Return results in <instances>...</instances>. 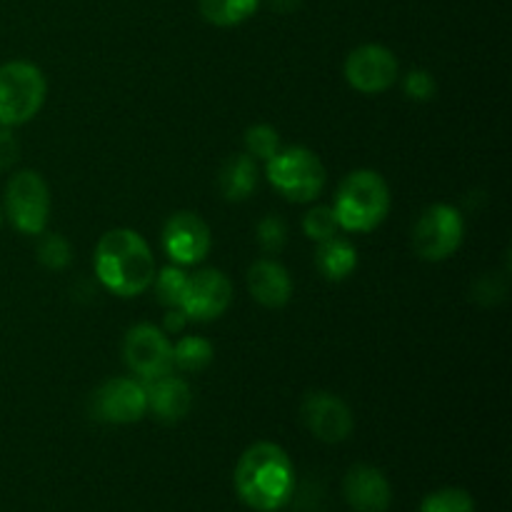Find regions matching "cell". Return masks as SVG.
<instances>
[{
	"instance_id": "25",
	"label": "cell",
	"mask_w": 512,
	"mask_h": 512,
	"mask_svg": "<svg viewBox=\"0 0 512 512\" xmlns=\"http://www.w3.org/2000/svg\"><path fill=\"white\" fill-rule=\"evenodd\" d=\"M38 258L45 268L50 270H63L70 263V245L63 235L50 233L40 240L38 245Z\"/></svg>"
},
{
	"instance_id": "26",
	"label": "cell",
	"mask_w": 512,
	"mask_h": 512,
	"mask_svg": "<svg viewBox=\"0 0 512 512\" xmlns=\"http://www.w3.org/2000/svg\"><path fill=\"white\" fill-rule=\"evenodd\" d=\"M258 240L265 253H280L285 248V240H288V228H285L283 218H278V215H265L258 223Z\"/></svg>"
},
{
	"instance_id": "3",
	"label": "cell",
	"mask_w": 512,
	"mask_h": 512,
	"mask_svg": "<svg viewBox=\"0 0 512 512\" xmlns=\"http://www.w3.org/2000/svg\"><path fill=\"white\" fill-rule=\"evenodd\" d=\"M333 210L343 230H348V233H370L388 218V183L375 170H355L340 183Z\"/></svg>"
},
{
	"instance_id": "22",
	"label": "cell",
	"mask_w": 512,
	"mask_h": 512,
	"mask_svg": "<svg viewBox=\"0 0 512 512\" xmlns=\"http://www.w3.org/2000/svg\"><path fill=\"white\" fill-rule=\"evenodd\" d=\"M280 150V135L273 125H253L245 130V153L268 163Z\"/></svg>"
},
{
	"instance_id": "13",
	"label": "cell",
	"mask_w": 512,
	"mask_h": 512,
	"mask_svg": "<svg viewBox=\"0 0 512 512\" xmlns=\"http://www.w3.org/2000/svg\"><path fill=\"white\" fill-rule=\"evenodd\" d=\"M213 235L208 223L198 213L180 210L165 223L163 248L168 258L178 265H195L210 253Z\"/></svg>"
},
{
	"instance_id": "12",
	"label": "cell",
	"mask_w": 512,
	"mask_h": 512,
	"mask_svg": "<svg viewBox=\"0 0 512 512\" xmlns=\"http://www.w3.org/2000/svg\"><path fill=\"white\" fill-rule=\"evenodd\" d=\"M300 415H303L305 428L323 443H343L355 428L353 410L345 405V400L325 390L305 395Z\"/></svg>"
},
{
	"instance_id": "11",
	"label": "cell",
	"mask_w": 512,
	"mask_h": 512,
	"mask_svg": "<svg viewBox=\"0 0 512 512\" xmlns=\"http://www.w3.org/2000/svg\"><path fill=\"white\" fill-rule=\"evenodd\" d=\"M148 413L145 388L133 378L105 380L93 395V415L103 423L128 425L138 423Z\"/></svg>"
},
{
	"instance_id": "6",
	"label": "cell",
	"mask_w": 512,
	"mask_h": 512,
	"mask_svg": "<svg viewBox=\"0 0 512 512\" xmlns=\"http://www.w3.org/2000/svg\"><path fill=\"white\" fill-rule=\"evenodd\" d=\"M465 223L458 208L435 203L423 210L413 228V250L428 263H440L458 253L463 243Z\"/></svg>"
},
{
	"instance_id": "16",
	"label": "cell",
	"mask_w": 512,
	"mask_h": 512,
	"mask_svg": "<svg viewBox=\"0 0 512 512\" xmlns=\"http://www.w3.org/2000/svg\"><path fill=\"white\" fill-rule=\"evenodd\" d=\"M248 288L253 298L265 308H283V305H288L290 295H293V280H290L288 270L283 265L263 258L250 265Z\"/></svg>"
},
{
	"instance_id": "27",
	"label": "cell",
	"mask_w": 512,
	"mask_h": 512,
	"mask_svg": "<svg viewBox=\"0 0 512 512\" xmlns=\"http://www.w3.org/2000/svg\"><path fill=\"white\" fill-rule=\"evenodd\" d=\"M405 95L413 100H433L435 93H438V85H435V78L428 73V70H410L403 80Z\"/></svg>"
},
{
	"instance_id": "19",
	"label": "cell",
	"mask_w": 512,
	"mask_h": 512,
	"mask_svg": "<svg viewBox=\"0 0 512 512\" xmlns=\"http://www.w3.org/2000/svg\"><path fill=\"white\" fill-rule=\"evenodd\" d=\"M260 8V0H200V15L210 25L233 28L253 18Z\"/></svg>"
},
{
	"instance_id": "23",
	"label": "cell",
	"mask_w": 512,
	"mask_h": 512,
	"mask_svg": "<svg viewBox=\"0 0 512 512\" xmlns=\"http://www.w3.org/2000/svg\"><path fill=\"white\" fill-rule=\"evenodd\" d=\"M338 218H335V210L328 205H315L313 210H308L303 218V230L310 240L315 243H323V240L338 235Z\"/></svg>"
},
{
	"instance_id": "7",
	"label": "cell",
	"mask_w": 512,
	"mask_h": 512,
	"mask_svg": "<svg viewBox=\"0 0 512 512\" xmlns=\"http://www.w3.org/2000/svg\"><path fill=\"white\" fill-rule=\"evenodd\" d=\"M5 210L20 233L40 235L48 225L50 190L43 175L35 170H20L5 188Z\"/></svg>"
},
{
	"instance_id": "8",
	"label": "cell",
	"mask_w": 512,
	"mask_h": 512,
	"mask_svg": "<svg viewBox=\"0 0 512 512\" xmlns=\"http://www.w3.org/2000/svg\"><path fill=\"white\" fill-rule=\"evenodd\" d=\"M123 358L135 375L150 383L173 370V343L160 328L140 323L125 335Z\"/></svg>"
},
{
	"instance_id": "5",
	"label": "cell",
	"mask_w": 512,
	"mask_h": 512,
	"mask_svg": "<svg viewBox=\"0 0 512 512\" xmlns=\"http://www.w3.org/2000/svg\"><path fill=\"white\" fill-rule=\"evenodd\" d=\"M265 173H268L270 185L293 203H310L325 188V165L313 150L300 148V145L278 150L268 160Z\"/></svg>"
},
{
	"instance_id": "4",
	"label": "cell",
	"mask_w": 512,
	"mask_h": 512,
	"mask_svg": "<svg viewBox=\"0 0 512 512\" xmlns=\"http://www.w3.org/2000/svg\"><path fill=\"white\" fill-rule=\"evenodd\" d=\"M48 93L45 75L28 60L0 65V125L15 128L40 113Z\"/></svg>"
},
{
	"instance_id": "24",
	"label": "cell",
	"mask_w": 512,
	"mask_h": 512,
	"mask_svg": "<svg viewBox=\"0 0 512 512\" xmlns=\"http://www.w3.org/2000/svg\"><path fill=\"white\" fill-rule=\"evenodd\" d=\"M155 293L158 300L168 308H180V300H183L185 283H188V275L180 268H165L163 273L155 275Z\"/></svg>"
},
{
	"instance_id": "21",
	"label": "cell",
	"mask_w": 512,
	"mask_h": 512,
	"mask_svg": "<svg viewBox=\"0 0 512 512\" xmlns=\"http://www.w3.org/2000/svg\"><path fill=\"white\" fill-rule=\"evenodd\" d=\"M420 512H475V500L460 488H443L425 495Z\"/></svg>"
},
{
	"instance_id": "14",
	"label": "cell",
	"mask_w": 512,
	"mask_h": 512,
	"mask_svg": "<svg viewBox=\"0 0 512 512\" xmlns=\"http://www.w3.org/2000/svg\"><path fill=\"white\" fill-rule=\"evenodd\" d=\"M343 493L355 512H388L390 483L373 465H353L343 480Z\"/></svg>"
},
{
	"instance_id": "29",
	"label": "cell",
	"mask_w": 512,
	"mask_h": 512,
	"mask_svg": "<svg viewBox=\"0 0 512 512\" xmlns=\"http://www.w3.org/2000/svg\"><path fill=\"white\" fill-rule=\"evenodd\" d=\"M185 323H188V315H185L180 308H170V313L165 315V330H163V333L165 335L180 333V330L185 328Z\"/></svg>"
},
{
	"instance_id": "18",
	"label": "cell",
	"mask_w": 512,
	"mask_h": 512,
	"mask_svg": "<svg viewBox=\"0 0 512 512\" xmlns=\"http://www.w3.org/2000/svg\"><path fill=\"white\" fill-rule=\"evenodd\" d=\"M315 265L320 273L328 280H345L355 268H358V250L350 240L333 235V238L323 240L315 253Z\"/></svg>"
},
{
	"instance_id": "30",
	"label": "cell",
	"mask_w": 512,
	"mask_h": 512,
	"mask_svg": "<svg viewBox=\"0 0 512 512\" xmlns=\"http://www.w3.org/2000/svg\"><path fill=\"white\" fill-rule=\"evenodd\" d=\"M270 3L278 13H293V10L300 8V0H270Z\"/></svg>"
},
{
	"instance_id": "15",
	"label": "cell",
	"mask_w": 512,
	"mask_h": 512,
	"mask_svg": "<svg viewBox=\"0 0 512 512\" xmlns=\"http://www.w3.org/2000/svg\"><path fill=\"white\" fill-rule=\"evenodd\" d=\"M145 395H148V410L160 423H178L190 413V405H193L190 385L170 373L150 380Z\"/></svg>"
},
{
	"instance_id": "10",
	"label": "cell",
	"mask_w": 512,
	"mask_h": 512,
	"mask_svg": "<svg viewBox=\"0 0 512 512\" xmlns=\"http://www.w3.org/2000/svg\"><path fill=\"white\" fill-rule=\"evenodd\" d=\"M230 303H233V285L228 275L210 268L188 278L180 310L188 315V320L210 323V320H218L230 308Z\"/></svg>"
},
{
	"instance_id": "2",
	"label": "cell",
	"mask_w": 512,
	"mask_h": 512,
	"mask_svg": "<svg viewBox=\"0 0 512 512\" xmlns=\"http://www.w3.org/2000/svg\"><path fill=\"white\" fill-rule=\"evenodd\" d=\"M95 275L120 298L143 295L155 280V258L143 235L130 228L108 230L95 248Z\"/></svg>"
},
{
	"instance_id": "17",
	"label": "cell",
	"mask_w": 512,
	"mask_h": 512,
	"mask_svg": "<svg viewBox=\"0 0 512 512\" xmlns=\"http://www.w3.org/2000/svg\"><path fill=\"white\" fill-rule=\"evenodd\" d=\"M220 193L230 203H240L258 188V165L248 153L230 155L220 168Z\"/></svg>"
},
{
	"instance_id": "20",
	"label": "cell",
	"mask_w": 512,
	"mask_h": 512,
	"mask_svg": "<svg viewBox=\"0 0 512 512\" xmlns=\"http://www.w3.org/2000/svg\"><path fill=\"white\" fill-rule=\"evenodd\" d=\"M213 343L198 335H188V338H180L173 345V368L188 370V373H198V370L208 368L213 363Z\"/></svg>"
},
{
	"instance_id": "9",
	"label": "cell",
	"mask_w": 512,
	"mask_h": 512,
	"mask_svg": "<svg viewBox=\"0 0 512 512\" xmlns=\"http://www.w3.org/2000/svg\"><path fill=\"white\" fill-rule=\"evenodd\" d=\"M398 73L400 65L393 50L378 43L360 45L345 60V80L363 95H378L393 88Z\"/></svg>"
},
{
	"instance_id": "1",
	"label": "cell",
	"mask_w": 512,
	"mask_h": 512,
	"mask_svg": "<svg viewBox=\"0 0 512 512\" xmlns=\"http://www.w3.org/2000/svg\"><path fill=\"white\" fill-rule=\"evenodd\" d=\"M295 470L280 445L255 443L235 465V490L240 500L258 512H275L293 495Z\"/></svg>"
},
{
	"instance_id": "28",
	"label": "cell",
	"mask_w": 512,
	"mask_h": 512,
	"mask_svg": "<svg viewBox=\"0 0 512 512\" xmlns=\"http://www.w3.org/2000/svg\"><path fill=\"white\" fill-rule=\"evenodd\" d=\"M15 160H18V140L8 130H0V170L10 168Z\"/></svg>"
}]
</instances>
